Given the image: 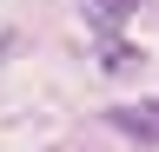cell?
<instances>
[{
	"instance_id": "3",
	"label": "cell",
	"mask_w": 159,
	"mask_h": 152,
	"mask_svg": "<svg viewBox=\"0 0 159 152\" xmlns=\"http://www.w3.org/2000/svg\"><path fill=\"white\" fill-rule=\"evenodd\" d=\"M99 66H106V73H139L146 53H139V46H99Z\"/></svg>"
},
{
	"instance_id": "1",
	"label": "cell",
	"mask_w": 159,
	"mask_h": 152,
	"mask_svg": "<svg viewBox=\"0 0 159 152\" xmlns=\"http://www.w3.org/2000/svg\"><path fill=\"white\" fill-rule=\"evenodd\" d=\"M73 7H80V20L93 27V40H99V46H119L126 20L146 7V0H73Z\"/></svg>"
},
{
	"instance_id": "4",
	"label": "cell",
	"mask_w": 159,
	"mask_h": 152,
	"mask_svg": "<svg viewBox=\"0 0 159 152\" xmlns=\"http://www.w3.org/2000/svg\"><path fill=\"white\" fill-rule=\"evenodd\" d=\"M7 46H13V40H0V53H7Z\"/></svg>"
},
{
	"instance_id": "2",
	"label": "cell",
	"mask_w": 159,
	"mask_h": 152,
	"mask_svg": "<svg viewBox=\"0 0 159 152\" xmlns=\"http://www.w3.org/2000/svg\"><path fill=\"white\" fill-rule=\"evenodd\" d=\"M113 132H126L133 145H159V99H133V106H113L106 112Z\"/></svg>"
}]
</instances>
